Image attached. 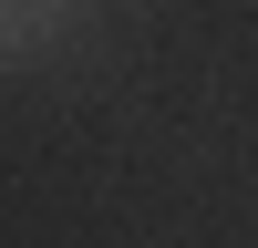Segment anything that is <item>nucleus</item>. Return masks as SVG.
<instances>
[{"instance_id":"obj_1","label":"nucleus","mask_w":258,"mask_h":248,"mask_svg":"<svg viewBox=\"0 0 258 248\" xmlns=\"http://www.w3.org/2000/svg\"><path fill=\"white\" fill-rule=\"evenodd\" d=\"M31 31V11H21V0H0V41H21Z\"/></svg>"}]
</instances>
